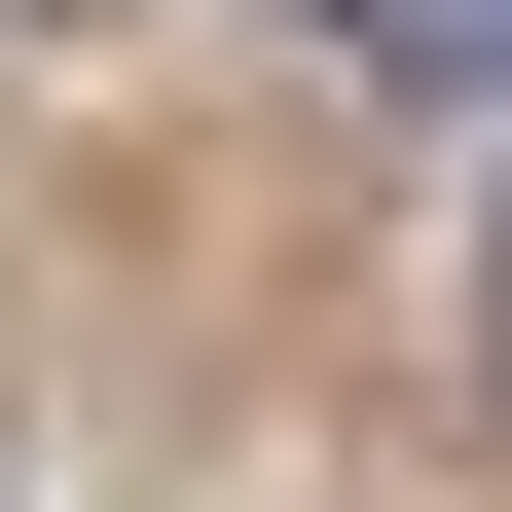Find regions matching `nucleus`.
<instances>
[{"instance_id":"nucleus-1","label":"nucleus","mask_w":512,"mask_h":512,"mask_svg":"<svg viewBox=\"0 0 512 512\" xmlns=\"http://www.w3.org/2000/svg\"><path fill=\"white\" fill-rule=\"evenodd\" d=\"M330 37H512V0H330Z\"/></svg>"}]
</instances>
